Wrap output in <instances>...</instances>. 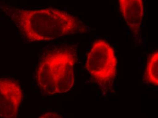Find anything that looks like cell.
I'll use <instances>...</instances> for the list:
<instances>
[{
  "label": "cell",
  "mask_w": 158,
  "mask_h": 118,
  "mask_svg": "<svg viewBox=\"0 0 158 118\" xmlns=\"http://www.w3.org/2000/svg\"><path fill=\"white\" fill-rule=\"evenodd\" d=\"M21 36L29 43L49 42L65 35L83 34L88 27L76 16L53 7L36 10L1 5Z\"/></svg>",
  "instance_id": "1"
},
{
  "label": "cell",
  "mask_w": 158,
  "mask_h": 118,
  "mask_svg": "<svg viewBox=\"0 0 158 118\" xmlns=\"http://www.w3.org/2000/svg\"><path fill=\"white\" fill-rule=\"evenodd\" d=\"M62 116L57 113L48 112L45 113L39 117V118H62Z\"/></svg>",
  "instance_id": "7"
},
{
  "label": "cell",
  "mask_w": 158,
  "mask_h": 118,
  "mask_svg": "<svg viewBox=\"0 0 158 118\" xmlns=\"http://www.w3.org/2000/svg\"><path fill=\"white\" fill-rule=\"evenodd\" d=\"M119 11L129 29L135 37H140L144 14L143 0H118Z\"/></svg>",
  "instance_id": "5"
},
{
  "label": "cell",
  "mask_w": 158,
  "mask_h": 118,
  "mask_svg": "<svg viewBox=\"0 0 158 118\" xmlns=\"http://www.w3.org/2000/svg\"><path fill=\"white\" fill-rule=\"evenodd\" d=\"M158 52L152 53L149 56L143 75V80L146 83L158 85Z\"/></svg>",
  "instance_id": "6"
},
{
  "label": "cell",
  "mask_w": 158,
  "mask_h": 118,
  "mask_svg": "<svg viewBox=\"0 0 158 118\" xmlns=\"http://www.w3.org/2000/svg\"><path fill=\"white\" fill-rule=\"evenodd\" d=\"M23 98L21 85L12 78H0V116L16 118Z\"/></svg>",
  "instance_id": "4"
},
{
  "label": "cell",
  "mask_w": 158,
  "mask_h": 118,
  "mask_svg": "<svg viewBox=\"0 0 158 118\" xmlns=\"http://www.w3.org/2000/svg\"><path fill=\"white\" fill-rule=\"evenodd\" d=\"M117 67L113 48L105 40L94 42L88 54L85 68L100 90L106 94L112 87Z\"/></svg>",
  "instance_id": "3"
},
{
  "label": "cell",
  "mask_w": 158,
  "mask_h": 118,
  "mask_svg": "<svg viewBox=\"0 0 158 118\" xmlns=\"http://www.w3.org/2000/svg\"><path fill=\"white\" fill-rule=\"evenodd\" d=\"M77 60L75 46L49 49L39 61L36 83L42 92L53 95L69 92L75 82L74 68Z\"/></svg>",
  "instance_id": "2"
}]
</instances>
